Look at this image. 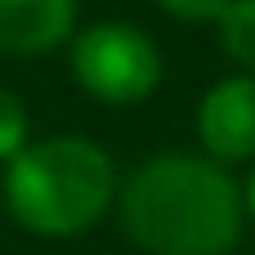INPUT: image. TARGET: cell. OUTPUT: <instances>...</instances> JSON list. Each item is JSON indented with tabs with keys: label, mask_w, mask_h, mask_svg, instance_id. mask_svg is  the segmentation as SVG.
Listing matches in <instances>:
<instances>
[{
	"label": "cell",
	"mask_w": 255,
	"mask_h": 255,
	"mask_svg": "<svg viewBox=\"0 0 255 255\" xmlns=\"http://www.w3.org/2000/svg\"><path fill=\"white\" fill-rule=\"evenodd\" d=\"M76 85L112 108L143 103L161 85V49L134 22H94L72 36L67 49Z\"/></svg>",
	"instance_id": "3"
},
{
	"label": "cell",
	"mask_w": 255,
	"mask_h": 255,
	"mask_svg": "<svg viewBox=\"0 0 255 255\" xmlns=\"http://www.w3.org/2000/svg\"><path fill=\"white\" fill-rule=\"evenodd\" d=\"M220 45L242 72L255 76V0H229L220 13Z\"/></svg>",
	"instance_id": "6"
},
{
	"label": "cell",
	"mask_w": 255,
	"mask_h": 255,
	"mask_svg": "<svg viewBox=\"0 0 255 255\" xmlns=\"http://www.w3.org/2000/svg\"><path fill=\"white\" fill-rule=\"evenodd\" d=\"M76 36V0H0V54H49Z\"/></svg>",
	"instance_id": "5"
},
{
	"label": "cell",
	"mask_w": 255,
	"mask_h": 255,
	"mask_svg": "<svg viewBox=\"0 0 255 255\" xmlns=\"http://www.w3.org/2000/svg\"><path fill=\"white\" fill-rule=\"evenodd\" d=\"M242 202H247V215L255 220V166H251V175H247V188H242Z\"/></svg>",
	"instance_id": "9"
},
{
	"label": "cell",
	"mask_w": 255,
	"mask_h": 255,
	"mask_svg": "<svg viewBox=\"0 0 255 255\" xmlns=\"http://www.w3.org/2000/svg\"><path fill=\"white\" fill-rule=\"evenodd\" d=\"M117 197L112 157L85 134L27 143L4 166V206L36 238H76L94 229Z\"/></svg>",
	"instance_id": "2"
},
{
	"label": "cell",
	"mask_w": 255,
	"mask_h": 255,
	"mask_svg": "<svg viewBox=\"0 0 255 255\" xmlns=\"http://www.w3.org/2000/svg\"><path fill=\"white\" fill-rule=\"evenodd\" d=\"M31 143V112L27 99L9 85H0V166H9Z\"/></svg>",
	"instance_id": "7"
},
{
	"label": "cell",
	"mask_w": 255,
	"mask_h": 255,
	"mask_svg": "<svg viewBox=\"0 0 255 255\" xmlns=\"http://www.w3.org/2000/svg\"><path fill=\"white\" fill-rule=\"evenodd\" d=\"M157 9L179 18V22H220L229 0H157Z\"/></svg>",
	"instance_id": "8"
},
{
	"label": "cell",
	"mask_w": 255,
	"mask_h": 255,
	"mask_svg": "<svg viewBox=\"0 0 255 255\" xmlns=\"http://www.w3.org/2000/svg\"><path fill=\"white\" fill-rule=\"evenodd\" d=\"M197 139L211 161H255V76L238 72L215 81L197 103Z\"/></svg>",
	"instance_id": "4"
},
{
	"label": "cell",
	"mask_w": 255,
	"mask_h": 255,
	"mask_svg": "<svg viewBox=\"0 0 255 255\" xmlns=\"http://www.w3.org/2000/svg\"><path fill=\"white\" fill-rule=\"evenodd\" d=\"M242 224V188L211 157L161 152L121 184V229L148 255H229Z\"/></svg>",
	"instance_id": "1"
}]
</instances>
